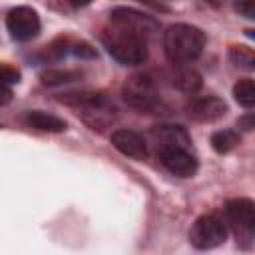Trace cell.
I'll list each match as a JSON object with an SVG mask.
<instances>
[{"instance_id":"1","label":"cell","mask_w":255,"mask_h":255,"mask_svg":"<svg viewBox=\"0 0 255 255\" xmlns=\"http://www.w3.org/2000/svg\"><path fill=\"white\" fill-rule=\"evenodd\" d=\"M205 46V34L191 24H171L163 32V52L175 66L195 62Z\"/></svg>"},{"instance_id":"2","label":"cell","mask_w":255,"mask_h":255,"mask_svg":"<svg viewBox=\"0 0 255 255\" xmlns=\"http://www.w3.org/2000/svg\"><path fill=\"white\" fill-rule=\"evenodd\" d=\"M102 44L108 54L124 66H139L147 60V40L120 26H110L102 34Z\"/></svg>"},{"instance_id":"3","label":"cell","mask_w":255,"mask_h":255,"mask_svg":"<svg viewBox=\"0 0 255 255\" xmlns=\"http://www.w3.org/2000/svg\"><path fill=\"white\" fill-rule=\"evenodd\" d=\"M225 239H227V227L223 219L213 213L197 217L189 231V241L195 249H213L225 243Z\"/></svg>"},{"instance_id":"4","label":"cell","mask_w":255,"mask_h":255,"mask_svg":"<svg viewBox=\"0 0 255 255\" xmlns=\"http://www.w3.org/2000/svg\"><path fill=\"white\" fill-rule=\"evenodd\" d=\"M122 96L128 106L147 112L157 106V90L149 76L145 74H133L129 76L122 86Z\"/></svg>"},{"instance_id":"5","label":"cell","mask_w":255,"mask_h":255,"mask_svg":"<svg viewBox=\"0 0 255 255\" xmlns=\"http://www.w3.org/2000/svg\"><path fill=\"white\" fill-rule=\"evenodd\" d=\"M110 22L114 26H120L124 30H129L137 36H143L147 40V36H151L153 32L159 30V22L139 10L128 8V6H118L110 12Z\"/></svg>"},{"instance_id":"6","label":"cell","mask_w":255,"mask_h":255,"mask_svg":"<svg viewBox=\"0 0 255 255\" xmlns=\"http://www.w3.org/2000/svg\"><path fill=\"white\" fill-rule=\"evenodd\" d=\"M225 217L237 237L251 239L255 233V203L247 197H235L225 203Z\"/></svg>"},{"instance_id":"7","label":"cell","mask_w":255,"mask_h":255,"mask_svg":"<svg viewBox=\"0 0 255 255\" xmlns=\"http://www.w3.org/2000/svg\"><path fill=\"white\" fill-rule=\"evenodd\" d=\"M6 28L16 42H28L40 32V16L30 6H16L6 16Z\"/></svg>"},{"instance_id":"8","label":"cell","mask_w":255,"mask_h":255,"mask_svg":"<svg viewBox=\"0 0 255 255\" xmlns=\"http://www.w3.org/2000/svg\"><path fill=\"white\" fill-rule=\"evenodd\" d=\"M157 155H159L161 165L177 177H191V175H195V171L199 167V163H197L195 155L189 151V147H179V145L161 147V149H157Z\"/></svg>"},{"instance_id":"9","label":"cell","mask_w":255,"mask_h":255,"mask_svg":"<svg viewBox=\"0 0 255 255\" xmlns=\"http://www.w3.org/2000/svg\"><path fill=\"white\" fill-rule=\"evenodd\" d=\"M112 145L131 159L141 161L147 157V141L141 133L133 129H116L112 133Z\"/></svg>"},{"instance_id":"10","label":"cell","mask_w":255,"mask_h":255,"mask_svg":"<svg viewBox=\"0 0 255 255\" xmlns=\"http://www.w3.org/2000/svg\"><path fill=\"white\" fill-rule=\"evenodd\" d=\"M227 112V104L217 98V96H203V98H193L187 104V114L189 118L197 122H215L223 118Z\"/></svg>"},{"instance_id":"11","label":"cell","mask_w":255,"mask_h":255,"mask_svg":"<svg viewBox=\"0 0 255 255\" xmlns=\"http://www.w3.org/2000/svg\"><path fill=\"white\" fill-rule=\"evenodd\" d=\"M149 139L155 145V149L173 147V145H179V147L191 145V137L181 126H155L149 129Z\"/></svg>"},{"instance_id":"12","label":"cell","mask_w":255,"mask_h":255,"mask_svg":"<svg viewBox=\"0 0 255 255\" xmlns=\"http://www.w3.org/2000/svg\"><path fill=\"white\" fill-rule=\"evenodd\" d=\"M24 122L30 128H36V129H42V131H64L66 129V122L62 118H58L54 114H48V112H42V110L26 112Z\"/></svg>"},{"instance_id":"13","label":"cell","mask_w":255,"mask_h":255,"mask_svg":"<svg viewBox=\"0 0 255 255\" xmlns=\"http://www.w3.org/2000/svg\"><path fill=\"white\" fill-rule=\"evenodd\" d=\"M171 82L177 90H181L183 94H195L201 90V76L191 70V68H177L171 76Z\"/></svg>"},{"instance_id":"14","label":"cell","mask_w":255,"mask_h":255,"mask_svg":"<svg viewBox=\"0 0 255 255\" xmlns=\"http://www.w3.org/2000/svg\"><path fill=\"white\" fill-rule=\"evenodd\" d=\"M239 141H241V135L235 129H219L211 135V147L217 153H229L239 145Z\"/></svg>"},{"instance_id":"15","label":"cell","mask_w":255,"mask_h":255,"mask_svg":"<svg viewBox=\"0 0 255 255\" xmlns=\"http://www.w3.org/2000/svg\"><path fill=\"white\" fill-rule=\"evenodd\" d=\"M233 98L239 106L251 110L255 106V84L251 78H243L233 86Z\"/></svg>"},{"instance_id":"16","label":"cell","mask_w":255,"mask_h":255,"mask_svg":"<svg viewBox=\"0 0 255 255\" xmlns=\"http://www.w3.org/2000/svg\"><path fill=\"white\" fill-rule=\"evenodd\" d=\"M78 78H80L78 72H72V70H56V68L44 70V72L40 74V80H42V84H46V86H62V84L74 82V80H78Z\"/></svg>"},{"instance_id":"17","label":"cell","mask_w":255,"mask_h":255,"mask_svg":"<svg viewBox=\"0 0 255 255\" xmlns=\"http://www.w3.org/2000/svg\"><path fill=\"white\" fill-rule=\"evenodd\" d=\"M229 58L239 68H245V70H253L255 68V54L247 46H233L229 50Z\"/></svg>"},{"instance_id":"18","label":"cell","mask_w":255,"mask_h":255,"mask_svg":"<svg viewBox=\"0 0 255 255\" xmlns=\"http://www.w3.org/2000/svg\"><path fill=\"white\" fill-rule=\"evenodd\" d=\"M20 80V72L12 66H6V64H0V82L2 84H16Z\"/></svg>"},{"instance_id":"19","label":"cell","mask_w":255,"mask_h":255,"mask_svg":"<svg viewBox=\"0 0 255 255\" xmlns=\"http://www.w3.org/2000/svg\"><path fill=\"white\" fill-rule=\"evenodd\" d=\"M237 12L243 14L245 18H255V6H253V0H239L235 4Z\"/></svg>"},{"instance_id":"20","label":"cell","mask_w":255,"mask_h":255,"mask_svg":"<svg viewBox=\"0 0 255 255\" xmlns=\"http://www.w3.org/2000/svg\"><path fill=\"white\" fill-rule=\"evenodd\" d=\"M237 126H239V128H243V129H247V131H251V129L255 128V118H253V114H247V116L239 118Z\"/></svg>"},{"instance_id":"21","label":"cell","mask_w":255,"mask_h":255,"mask_svg":"<svg viewBox=\"0 0 255 255\" xmlns=\"http://www.w3.org/2000/svg\"><path fill=\"white\" fill-rule=\"evenodd\" d=\"M10 100H12V90H10V86L0 82V106H6Z\"/></svg>"},{"instance_id":"22","label":"cell","mask_w":255,"mask_h":255,"mask_svg":"<svg viewBox=\"0 0 255 255\" xmlns=\"http://www.w3.org/2000/svg\"><path fill=\"white\" fill-rule=\"evenodd\" d=\"M72 6H88L92 0H68Z\"/></svg>"},{"instance_id":"23","label":"cell","mask_w":255,"mask_h":255,"mask_svg":"<svg viewBox=\"0 0 255 255\" xmlns=\"http://www.w3.org/2000/svg\"><path fill=\"white\" fill-rule=\"evenodd\" d=\"M205 2H209V4H213V6H217V4H219V0H205Z\"/></svg>"},{"instance_id":"24","label":"cell","mask_w":255,"mask_h":255,"mask_svg":"<svg viewBox=\"0 0 255 255\" xmlns=\"http://www.w3.org/2000/svg\"><path fill=\"white\" fill-rule=\"evenodd\" d=\"M141 2H143V0H141ZM145 2H147V4H153V2H151V0H145ZM153 6H155V4H153ZM155 8H157V6H155Z\"/></svg>"}]
</instances>
